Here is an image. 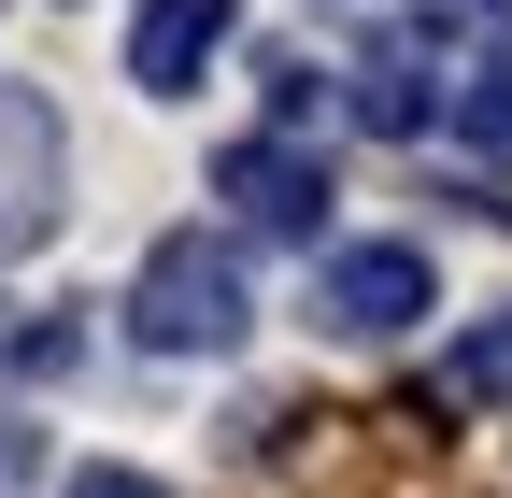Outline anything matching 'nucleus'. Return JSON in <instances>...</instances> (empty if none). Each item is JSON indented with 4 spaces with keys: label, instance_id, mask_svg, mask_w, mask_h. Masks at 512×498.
I'll list each match as a JSON object with an SVG mask.
<instances>
[{
    "label": "nucleus",
    "instance_id": "9d476101",
    "mask_svg": "<svg viewBox=\"0 0 512 498\" xmlns=\"http://www.w3.org/2000/svg\"><path fill=\"white\" fill-rule=\"evenodd\" d=\"M72 498H171V484H157V470H86Z\"/></svg>",
    "mask_w": 512,
    "mask_h": 498
},
{
    "label": "nucleus",
    "instance_id": "0eeeda50",
    "mask_svg": "<svg viewBox=\"0 0 512 498\" xmlns=\"http://www.w3.org/2000/svg\"><path fill=\"white\" fill-rule=\"evenodd\" d=\"M427 399H512V314H484L456 356H441V385Z\"/></svg>",
    "mask_w": 512,
    "mask_h": 498
},
{
    "label": "nucleus",
    "instance_id": "6e6552de",
    "mask_svg": "<svg viewBox=\"0 0 512 498\" xmlns=\"http://www.w3.org/2000/svg\"><path fill=\"white\" fill-rule=\"evenodd\" d=\"M456 129H470L484 157H512V57H484V72L456 86Z\"/></svg>",
    "mask_w": 512,
    "mask_h": 498
},
{
    "label": "nucleus",
    "instance_id": "1a4fd4ad",
    "mask_svg": "<svg viewBox=\"0 0 512 498\" xmlns=\"http://www.w3.org/2000/svg\"><path fill=\"white\" fill-rule=\"evenodd\" d=\"M43 484V427H15V413H0V498H29Z\"/></svg>",
    "mask_w": 512,
    "mask_h": 498
},
{
    "label": "nucleus",
    "instance_id": "f257e3e1",
    "mask_svg": "<svg viewBox=\"0 0 512 498\" xmlns=\"http://www.w3.org/2000/svg\"><path fill=\"white\" fill-rule=\"evenodd\" d=\"M128 328H143L157 356H228L242 342V257L214 228H171L143 257V285H128Z\"/></svg>",
    "mask_w": 512,
    "mask_h": 498
},
{
    "label": "nucleus",
    "instance_id": "20e7f679",
    "mask_svg": "<svg viewBox=\"0 0 512 498\" xmlns=\"http://www.w3.org/2000/svg\"><path fill=\"white\" fill-rule=\"evenodd\" d=\"M57 114L29 100V86H0V257H29V242L57 228Z\"/></svg>",
    "mask_w": 512,
    "mask_h": 498
},
{
    "label": "nucleus",
    "instance_id": "423d86ee",
    "mask_svg": "<svg viewBox=\"0 0 512 498\" xmlns=\"http://www.w3.org/2000/svg\"><path fill=\"white\" fill-rule=\"evenodd\" d=\"M342 114H356V129H384V143H413V129H427V72H413L399 43H370L356 72H342Z\"/></svg>",
    "mask_w": 512,
    "mask_h": 498
},
{
    "label": "nucleus",
    "instance_id": "39448f33",
    "mask_svg": "<svg viewBox=\"0 0 512 498\" xmlns=\"http://www.w3.org/2000/svg\"><path fill=\"white\" fill-rule=\"evenodd\" d=\"M214 43H228V0H143V29H128V86L143 100H185L214 72Z\"/></svg>",
    "mask_w": 512,
    "mask_h": 498
},
{
    "label": "nucleus",
    "instance_id": "7ed1b4c3",
    "mask_svg": "<svg viewBox=\"0 0 512 498\" xmlns=\"http://www.w3.org/2000/svg\"><path fill=\"white\" fill-rule=\"evenodd\" d=\"M214 200L242 228H271V242H313V228H328V171H313L299 143H228L214 157Z\"/></svg>",
    "mask_w": 512,
    "mask_h": 498
},
{
    "label": "nucleus",
    "instance_id": "f03ea898",
    "mask_svg": "<svg viewBox=\"0 0 512 498\" xmlns=\"http://www.w3.org/2000/svg\"><path fill=\"white\" fill-rule=\"evenodd\" d=\"M427 299H441V285H427L413 242H342V257L313 271V328H342V342H399Z\"/></svg>",
    "mask_w": 512,
    "mask_h": 498
}]
</instances>
